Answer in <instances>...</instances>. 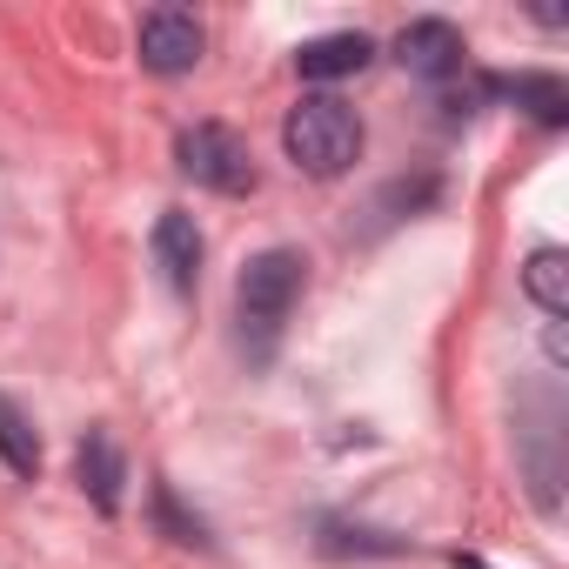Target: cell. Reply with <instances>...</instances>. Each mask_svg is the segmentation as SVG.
Listing matches in <instances>:
<instances>
[{"instance_id":"6da1fadb","label":"cell","mask_w":569,"mask_h":569,"mask_svg":"<svg viewBox=\"0 0 569 569\" xmlns=\"http://www.w3.org/2000/svg\"><path fill=\"white\" fill-rule=\"evenodd\" d=\"M302 289H309V254H302V248H281V241H274V248L248 254V268H241V281H234V322H241V356H248L254 369L274 362L281 329H289Z\"/></svg>"},{"instance_id":"7a4b0ae2","label":"cell","mask_w":569,"mask_h":569,"mask_svg":"<svg viewBox=\"0 0 569 569\" xmlns=\"http://www.w3.org/2000/svg\"><path fill=\"white\" fill-rule=\"evenodd\" d=\"M362 141H369V128L342 94H302L289 114H281V154L316 181L349 174L362 161Z\"/></svg>"},{"instance_id":"3957f363","label":"cell","mask_w":569,"mask_h":569,"mask_svg":"<svg viewBox=\"0 0 569 569\" xmlns=\"http://www.w3.org/2000/svg\"><path fill=\"white\" fill-rule=\"evenodd\" d=\"M174 168L194 181V188H208V194H254V148L228 128V121H194V128H181V141H174Z\"/></svg>"},{"instance_id":"277c9868","label":"cell","mask_w":569,"mask_h":569,"mask_svg":"<svg viewBox=\"0 0 569 569\" xmlns=\"http://www.w3.org/2000/svg\"><path fill=\"white\" fill-rule=\"evenodd\" d=\"M134 54H141L148 74L181 81V74L201 68V54H208V28H201L194 8H148L141 28H134Z\"/></svg>"},{"instance_id":"5b68a950","label":"cell","mask_w":569,"mask_h":569,"mask_svg":"<svg viewBox=\"0 0 569 569\" xmlns=\"http://www.w3.org/2000/svg\"><path fill=\"white\" fill-rule=\"evenodd\" d=\"M396 61H402L416 81L442 88V81H456V74H462V61H469V41H462V28H456V21H442V14H422V21H409V28L396 34Z\"/></svg>"},{"instance_id":"8992f818","label":"cell","mask_w":569,"mask_h":569,"mask_svg":"<svg viewBox=\"0 0 569 569\" xmlns=\"http://www.w3.org/2000/svg\"><path fill=\"white\" fill-rule=\"evenodd\" d=\"M148 248H154V268H161V281H168L174 296H194V289H201V261H208V241H201L194 214H181V208H161V221H154Z\"/></svg>"},{"instance_id":"52a82bcc","label":"cell","mask_w":569,"mask_h":569,"mask_svg":"<svg viewBox=\"0 0 569 569\" xmlns=\"http://www.w3.org/2000/svg\"><path fill=\"white\" fill-rule=\"evenodd\" d=\"M74 476H81V489H88V502H94L101 516H121L128 456H121V442H114L108 429H88V436H81V449H74Z\"/></svg>"},{"instance_id":"ba28073f","label":"cell","mask_w":569,"mask_h":569,"mask_svg":"<svg viewBox=\"0 0 569 569\" xmlns=\"http://www.w3.org/2000/svg\"><path fill=\"white\" fill-rule=\"evenodd\" d=\"M482 94H496V101L522 108V114H529V121H542V128H562V121H569V88H562V74H542V68L489 74V81H482Z\"/></svg>"},{"instance_id":"9c48e42d","label":"cell","mask_w":569,"mask_h":569,"mask_svg":"<svg viewBox=\"0 0 569 569\" xmlns=\"http://www.w3.org/2000/svg\"><path fill=\"white\" fill-rule=\"evenodd\" d=\"M369 61H376V41L356 34V28H342V34H316V41L296 48V74H302V81H322V88L362 74Z\"/></svg>"},{"instance_id":"30bf717a","label":"cell","mask_w":569,"mask_h":569,"mask_svg":"<svg viewBox=\"0 0 569 569\" xmlns=\"http://www.w3.org/2000/svg\"><path fill=\"white\" fill-rule=\"evenodd\" d=\"M522 296H529L549 322L569 316V254H562V248H536V254L522 261Z\"/></svg>"},{"instance_id":"8fae6325","label":"cell","mask_w":569,"mask_h":569,"mask_svg":"<svg viewBox=\"0 0 569 569\" xmlns=\"http://www.w3.org/2000/svg\"><path fill=\"white\" fill-rule=\"evenodd\" d=\"M0 462H8L21 482H34V476H41V436H34V422L21 416V402H14V396H0Z\"/></svg>"},{"instance_id":"7c38bea8","label":"cell","mask_w":569,"mask_h":569,"mask_svg":"<svg viewBox=\"0 0 569 569\" xmlns=\"http://www.w3.org/2000/svg\"><path fill=\"white\" fill-rule=\"evenodd\" d=\"M154 522H161L174 542H194V549H208V529H201V516H188V509L174 502V489H168V482H154Z\"/></svg>"}]
</instances>
